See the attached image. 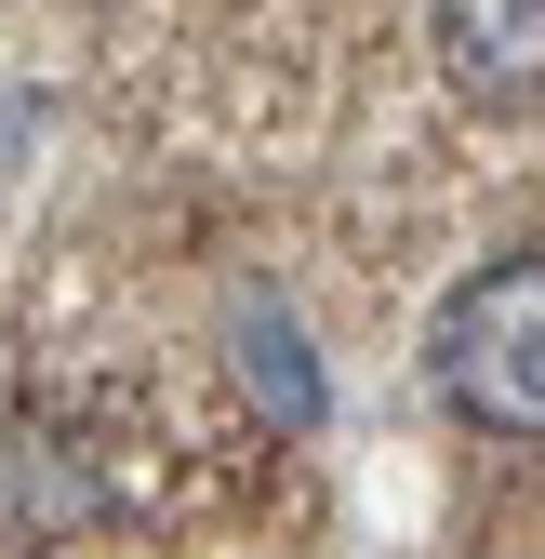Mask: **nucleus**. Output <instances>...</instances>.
Returning <instances> with one entry per match:
<instances>
[{
	"label": "nucleus",
	"instance_id": "1",
	"mask_svg": "<svg viewBox=\"0 0 545 559\" xmlns=\"http://www.w3.org/2000/svg\"><path fill=\"white\" fill-rule=\"evenodd\" d=\"M426 400L465 440H545V253H493L439 294Z\"/></svg>",
	"mask_w": 545,
	"mask_h": 559
},
{
	"label": "nucleus",
	"instance_id": "2",
	"mask_svg": "<svg viewBox=\"0 0 545 559\" xmlns=\"http://www.w3.org/2000/svg\"><path fill=\"white\" fill-rule=\"evenodd\" d=\"M426 53L465 107H532L545 94V0H426Z\"/></svg>",
	"mask_w": 545,
	"mask_h": 559
},
{
	"label": "nucleus",
	"instance_id": "3",
	"mask_svg": "<svg viewBox=\"0 0 545 559\" xmlns=\"http://www.w3.org/2000/svg\"><path fill=\"white\" fill-rule=\"evenodd\" d=\"M81 453H94L81 427H27V440H14V520H40V533H81V520L107 507Z\"/></svg>",
	"mask_w": 545,
	"mask_h": 559
},
{
	"label": "nucleus",
	"instance_id": "4",
	"mask_svg": "<svg viewBox=\"0 0 545 559\" xmlns=\"http://www.w3.org/2000/svg\"><path fill=\"white\" fill-rule=\"evenodd\" d=\"M240 386H266L280 427H319V373H306V346H293L280 307H240Z\"/></svg>",
	"mask_w": 545,
	"mask_h": 559
}]
</instances>
